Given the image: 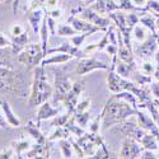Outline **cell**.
<instances>
[{"mask_svg": "<svg viewBox=\"0 0 159 159\" xmlns=\"http://www.w3.org/2000/svg\"><path fill=\"white\" fill-rule=\"evenodd\" d=\"M73 117H74V120L75 122L79 125V126H82V127H87L88 124H89V118H90V115H89V110L88 111H83V112H74L73 113Z\"/></svg>", "mask_w": 159, "mask_h": 159, "instance_id": "33", "label": "cell"}, {"mask_svg": "<svg viewBox=\"0 0 159 159\" xmlns=\"http://www.w3.org/2000/svg\"><path fill=\"white\" fill-rule=\"evenodd\" d=\"M70 24L73 25V27L79 32V33H83V32H89V31H94V32H99L102 31L99 27H97V25L89 23L88 20L83 19V18H73Z\"/></svg>", "mask_w": 159, "mask_h": 159, "instance_id": "22", "label": "cell"}, {"mask_svg": "<svg viewBox=\"0 0 159 159\" xmlns=\"http://www.w3.org/2000/svg\"><path fill=\"white\" fill-rule=\"evenodd\" d=\"M30 83L24 73L14 68L0 66V94H11L20 98L30 96Z\"/></svg>", "mask_w": 159, "mask_h": 159, "instance_id": "1", "label": "cell"}, {"mask_svg": "<svg viewBox=\"0 0 159 159\" xmlns=\"http://www.w3.org/2000/svg\"><path fill=\"white\" fill-rule=\"evenodd\" d=\"M101 125H102V115L97 116L90 124H88V126H89V127H88V129H89V132H92V134H99Z\"/></svg>", "mask_w": 159, "mask_h": 159, "instance_id": "37", "label": "cell"}, {"mask_svg": "<svg viewBox=\"0 0 159 159\" xmlns=\"http://www.w3.org/2000/svg\"><path fill=\"white\" fill-rule=\"evenodd\" d=\"M46 3H47V0H30V7H28V10L37 9V8H43V9H45Z\"/></svg>", "mask_w": 159, "mask_h": 159, "instance_id": "41", "label": "cell"}, {"mask_svg": "<svg viewBox=\"0 0 159 159\" xmlns=\"http://www.w3.org/2000/svg\"><path fill=\"white\" fill-rule=\"evenodd\" d=\"M54 76H55V82H54V93H52V104L56 106L57 103L62 102L66 93L70 90L73 87V83L70 80V78L66 74L65 68L62 69H56L54 70Z\"/></svg>", "mask_w": 159, "mask_h": 159, "instance_id": "7", "label": "cell"}, {"mask_svg": "<svg viewBox=\"0 0 159 159\" xmlns=\"http://www.w3.org/2000/svg\"><path fill=\"white\" fill-rule=\"evenodd\" d=\"M73 115H70V113H64V115H60V116H55V118H54V121L51 122V126L52 127H55V126H65V124L69 121V118L71 117Z\"/></svg>", "mask_w": 159, "mask_h": 159, "instance_id": "35", "label": "cell"}, {"mask_svg": "<svg viewBox=\"0 0 159 159\" xmlns=\"http://www.w3.org/2000/svg\"><path fill=\"white\" fill-rule=\"evenodd\" d=\"M118 5H120V10H126V11H135L140 13V14H145L148 13V10L145 9V7H138L132 3V0H117Z\"/></svg>", "mask_w": 159, "mask_h": 159, "instance_id": "28", "label": "cell"}, {"mask_svg": "<svg viewBox=\"0 0 159 159\" xmlns=\"http://www.w3.org/2000/svg\"><path fill=\"white\" fill-rule=\"evenodd\" d=\"M147 2L148 0H132V3H134L135 5H138V7H145Z\"/></svg>", "mask_w": 159, "mask_h": 159, "instance_id": "46", "label": "cell"}, {"mask_svg": "<svg viewBox=\"0 0 159 159\" xmlns=\"http://www.w3.org/2000/svg\"><path fill=\"white\" fill-rule=\"evenodd\" d=\"M139 143L141 144V147H143L144 149H147V150H153V152H155V150L159 149V144H158V140H157L155 135H153L152 132H149V131L141 138V140H140Z\"/></svg>", "mask_w": 159, "mask_h": 159, "instance_id": "25", "label": "cell"}, {"mask_svg": "<svg viewBox=\"0 0 159 159\" xmlns=\"http://www.w3.org/2000/svg\"><path fill=\"white\" fill-rule=\"evenodd\" d=\"M155 69H157V68H154L153 64L148 62V60L141 65V73H143V74H145V75H150V76H152V75H154Z\"/></svg>", "mask_w": 159, "mask_h": 159, "instance_id": "38", "label": "cell"}, {"mask_svg": "<svg viewBox=\"0 0 159 159\" xmlns=\"http://www.w3.org/2000/svg\"><path fill=\"white\" fill-rule=\"evenodd\" d=\"M10 145H11L13 149H14V152H16V158H23L22 157L23 153L28 152L31 149V147H32L31 141L28 139H24V138H20L18 140H14Z\"/></svg>", "mask_w": 159, "mask_h": 159, "instance_id": "24", "label": "cell"}, {"mask_svg": "<svg viewBox=\"0 0 159 159\" xmlns=\"http://www.w3.org/2000/svg\"><path fill=\"white\" fill-rule=\"evenodd\" d=\"M10 50H11V54L17 57V55L19 52L28 45V41H30V36H28V32L24 31L22 34L19 36H10Z\"/></svg>", "mask_w": 159, "mask_h": 159, "instance_id": "20", "label": "cell"}, {"mask_svg": "<svg viewBox=\"0 0 159 159\" xmlns=\"http://www.w3.org/2000/svg\"><path fill=\"white\" fill-rule=\"evenodd\" d=\"M55 52H65V54H69V55H71L73 57H76V59H83V57L88 56V54L84 50H80V47H76L71 43H61V46H59V47L48 48L47 55L55 54Z\"/></svg>", "mask_w": 159, "mask_h": 159, "instance_id": "14", "label": "cell"}, {"mask_svg": "<svg viewBox=\"0 0 159 159\" xmlns=\"http://www.w3.org/2000/svg\"><path fill=\"white\" fill-rule=\"evenodd\" d=\"M93 33H96L94 31H89V32H83L82 34H75V36H71L70 37V43L71 45H74V46H76V47H80L83 43H84V41L89 37V36H92Z\"/></svg>", "mask_w": 159, "mask_h": 159, "instance_id": "34", "label": "cell"}, {"mask_svg": "<svg viewBox=\"0 0 159 159\" xmlns=\"http://www.w3.org/2000/svg\"><path fill=\"white\" fill-rule=\"evenodd\" d=\"M7 2V0H0V3H5Z\"/></svg>", "mask_w": 159, "mask_h": 159, "instance_id": "50", "label": "cell"}, {"mask_svg": "<svg viewBox=\"0 0 159 159\" xmlns=\"http://www.w3.org/2000/svg\"><path fill=\"white\" fill-rule=\"evenodd\" d=\"M19 2H20V0H13V2H11V9H13V14H17L18 8H19Z\"/></svg>", "mask_w": 159, "mask_h": 159, "instance_id": "45", "label": "cell"}, {"mask_svg": "<svg viewBox=\"0 0 159 159\" xmlns=\"http://www.w3.org/2000/svg\"><path fill=\"white\" fill-rule=\"evenodd\" d=\"M25 30L22 27V25L20 24H13L11 25V27H10V34L11 36H19V34H22L23 32H24Z\"/></svg>", "mask_w": 159, "mask_h": 159, "instance_id": "42", "label": "cell"}, {"mask_svg": "<svg viewBox=\"0 0 159 159\" xmlns=\"http://www.w3.org/2000/svg\"><path fill=\"white\" fill-rule=\"evenodd\" d=\"M4 48H0V66H4V68H14L13 65V55L11 54V50L9 47V50Z\"/></svg>", "mask_w": 159, "mask_h": 159, "instance_id": "29", "label": "cell"}, {"mask_svg": "<svg viewBox=\"0 0 159 159\" xmlns=\"http://www.w3.org/2000/svg\"><path fill=\"white\" fill-rule=\"evenodd\" d=\"M132 33H134V37L138 39L139 42L145 41L150 34H153L145 25H135L134 30H132Z\"/></svg>", "mask_w": 159, "mask_h": 159, "instance_id": "31", "label": "cell"}, {"mask_svg": "<svg viewBox=\"0 0 159 159\" xmlns=\"http://www.w3.org/2000/svg\"><path fill=\"white\" fill-rule=\"evenodd\" d=\"M71 59H74V57L71 55H69V54H65V52H57V55H52L50 57H45L42 60L41 65L43 66V68H46L47 65H52V64L61 65V64H65V62L70 61Z\"/></svg>", "mask_w": 159, "mask_h": 159, "instance_id": "23", "label": "cell"}, {"mask_svg": "<svg viewBox=\"0 0 159 159\" xmlns=\"http://www.w3.org/2000/svg\"><path fill=\"white\" fill-rule=\"evenodd\" d=\"M110 19H112L115 22V24L117 25L118 32H120L124 43L126 47L132 48V43H131V33L134 27L139 23V16L135 11H129V14H124L122 11H112L111 14H108Z\"/></svg>", "mask_w": 159, "mask_h": 159, "instance_id": "5", "label": "cell"}, {"mask_svg": "<svg viewBox=\"0 0 159 159\" xmlns=\"http://www.w3.org/2000/svg\"><path fill=\"white\" fill-rule=\"evenodd\" d=\"M145 9L155 17H159V0H148L145 4Z\"/></svg>", "mask_w": 159, "mask_h": 159, "instance_id": "36", "label": "cell"}, {"mask_svg": "<svg viewBox=\"0 0 159 159\" xmlns=\"http://www.w3.org/2000/svg\"><path fill=\"white\" fill-rule=\"evenodd\" d=\"M89 106H90V99H89V98H85V99H83L80 103L78 102L76 108H75V111H74V112H83V111H88V110H89Z\"/></svg>", "mask_w": 159, "mask_h": 159, "instance_id": "40", "label": "cell"}, {"mask_svg": "<svg viewBox=\"0 0 159 159\" xmlns=\"http://www.w3.org/2000/svg\"><path fill=\"white\" fill-rule=\"evenodd\" d=\"M116 129L117 130H120L122 134H125L126 136H130V138H134L135 140L140 141L141 138L147 134V130H145L144 127H141L140 125L138 126L135 122H132V121H129V120H125L120 124H117L116 125Z\"/></svg>", "mask_w": 159, "mask_h": 159, "instance_id": "13", "label": "cell"}, {"mask_svg": "<svg viewBox=\"0 0 159 159\" xmlns=\"http://www.w3.org/2000/svg\"><path fill=\"white\" fill-rule=\"evenodd\" d=\"M45 9L43 8H37L32 10H27V19L30 22V25L34 33H39V28H41V23L45 17Z\"/></svg>", "mask_w": 159, "mask_h": 159, "instance_id": "17", "label": "cell"}, {"mask_svg": "<svg viewBox=\"0 0 159 159\" xmlns=\"http://www.w3.org/2000/svg\"><path fill=\"white\" fill-rule=\"evenodd\" d=\"M59 113H60V110L55 108L54 104H51L48 101H46L45 103H42L41 106H39V108H38V112H37V125H39V122L43 121V120H47V118L57 116Z\"/></svg>", "mask_w": 159, "mask_h": 159, "instance_id": "21", "label": "cell"}, {"mask_svg": "<svg viewBox=\"0 0 159 159\" xmlns=\"http://www.w3.org/2000/svg\"><path fill=\"white\" fill-rule=\"evenodd\" d=\"M52 93H54V87L48 84L45 68L42 65H38L33 69V80L31 84V93L28 99L30 107L41 106L52 97Z\"/></svg>", "mask_w": 159, "mask_h": 159, "instance_id": "3", "label": "cell"}, {"mask_svg": "<svg viewBox=\"0 0 159 159\" xmlns=\"http://www.w3.org/2000/svg\"><path fill=\"white\" fill-rule=\"evenodd\" d=\"M139 22L145 25L153 34H157V17L154 14H152V13H145V14H143L141 17H139Z\"/></svg>", "mask_w": 159, "mask_h": 159, "instance_id": "26", "label": "cell"}, {"mask_svg": "<svg viewBox=\"0 0 159 159\" xmlns=\"http://www.w3.org/2000/svg\"><path fill=\"white\" fill-rule=\"evenodd\" d=\"M10 158H16V152L13 149L11 145L9 148L0 152V159H10Z\"/></svg>", "mask_w": 159, "mask_h": 159, "instance_id": "39", "label": "cell"}, {"mask_svg": "<svg viewBox=\"0 0 159 159\" xmlns=\"http://www.w3.org/2000/svg\"><path fill=\"white\" fill-rule=\"evenodd\" d=\"M70 135H71L70 131L66 129L65 126H55L54 127V131L51 132V135L47 139L51 143H55V141L61 140V139H69Z\"/></svg>", "mask_w": 159, "mask_h": 159, "instance_id": "27", "label": "cell"}, {"mask_svg": "<svg viewBox=\"0 0 159 159\" xmlns=\"http://www.w3.org/2000/svg\"><path fill=\"white\" fill-rule=\"evenodd\" d=\"M24 132H27V135L31 136L38 144H45L48 141V139L42 134L41 130H39V126L37 125V122H34L33 120L27 121V124L24 126Z\"/></svg>", "mask_w": 159, "mask_h": 159, "instance_id": "19", "label": "cell"}, {"mask_svg": "<svg viewBox=\"0 0 159 159\" xmlns=\"http://www.w3.org/2000/svg\"><path fill=\"white\" fill-rule=\"evenodd\" d=\"M107 87L111 93H120V92L127 90L134 93L139 98V103H144L150 101L149 90H145L144 87H140L135 82H130L126 78L118 75L115 70H108L107 75Z\"/></svg>", "mask_w": 159, "mask_h": 159, "instance_id": "4", "label": "cell"}, {"mask_svg": "<svg viewBox=\"0 0 159 159\" xmlns=\"http://www.w3.org/2000/svg\"><path fill=\"white\" fill-rule=\"evenodd\" d=\"M157 30H159V17H157Z\"/></svg>", "mask_w": 159, "mask_h": 159, "instance_id": "49", "label": "cell"}, {"mask_svg": "<svg viewBox=\"0 0 159 159\" xmlns=\"http://www.w3.org/2000/svg\"><path fill=\"white\" fill-rule=\"evenodd\" d=\"M143 152L144 148L138 140L126 136V139L122 141V148L118 155H120V158H140Z\"/></svg>", "mask_w": 159, "mask_h": 159, "instance_id": "12", "label": "cell"}, {"mask_svg": "<svg viewBox=\"0 0 159 159\" xmlns=\"http://www.w3.org/2000/svg\"><path fill=\"white\" fill-rule=\"evenodd\" d=\"M136 113H138V110L132 107L127 101L122 98H116L112 94L101 113L102 126L103 129H110L112 126H116L117 124L127 120L130 116H135Z\"/></svg>", "mask_w": 159, "mask_h": 159, "instance_id": "2", "label": "cell"}, {"mask_svg": "<svg viewBox=\"0 0 159 159\" xmlns=\"http://www.w3.org/2000/svg\"><path fill=\"white\" fill-rule=\"evenodd\" d=\"M43 59H45V54H43L41 42L27 45L17 55V61L24 65L27 70H33L38 65H41Z\"/></svg>", "mask_w": 159, "mask_h": 159, "instance_id": "6", "label": "cell"}, {"mask_svg": "<svg viewBox=\"0 0 159 159\" xmlns=\"http://www.w3.org/2000/svg\"><path fill=\"white\" fill-rule=\"evenodd\" d=\"M96 0H83V4H85L87 7H89L90 4H94Z\"/></svg>", "mask_w": 159, "mask_h": 159, "instance_id": "47", "label": "cell"}, {"mask_svg": "<svg viewBox=\"0 0 159 159\" xmlns=\"http://www.w3.org/2000/svg\"><path fill=\"white\" fill-rule=\"evenodd\" d=\"M83 89H84V80H76L73 83V87L70 88V90L66 93V96L62 101V104L65 106V110L68 113H70V115L74 113Z\"/></svg>", "mask_w": 159, "mask_h": 159, "instance_id": "10", "label": "cell"}, {"mask_svg": "<svg viewBox=\"0 0 159 159\" xmlns=\"http://www.w3.org/2000/svg\"><path fill=\"white\" fill-rule=\"evenodd\" d=\"M80 16L83 19L88 20L89 23L97 25V27H99L102 31H107V28L110 27V17H104L102 14H99V13H97L92 7H87L82 13Z\"/></svg>", "mask_w": 159, "mask_h": 159, "instance_id": "11", "label": "cell"}, {"mask_svg": "<svg viewBox=\"0 0 159 159\" xmlns=\"http://www.w3.org/2000/svg\"><path fill=\"white\" fill-rule=\"evenodd\" d=\"M158 50V39L157 34H150L145 41L139 42V45L132 46V52L134 55L144 61L149 60L150 56H153Z\"/></svg>", "mask_w": 159, "mask_h": 159, "instance_id": "8", "label": "cell"}, {"mask_svg": "<svg viewBox=\"0 0 159 159\" xmlns=\"http://www.w3.org/2000/svg\"><path fill=\"white\" fill-rule=\"evenodd\" d=\"M155 61H157V64H158V66H159V48L157 50V52H155Z\"/></svg>", "mask_w": 159, "mask_h": 159, "instance_id": "48", "label": "cell"}, {"mask_svg": "<svg viewBox=\"0 0 159 159\" xmlns=\"http://www.w3.org/2000/svg\"><path fill=\"white\" fill-rule=\"evenodd\" d=\"M56 33H57V36H61V37H71V36L78 34L79 32L73 27L71 24H68V23H60V24H57Z\"/></svg>", "mask_w": 159, "mask_h": 159, "instance_id": "30", "label": "cell"}, {"mask_svg": "<svg viewBox=\"0 0 159 159\" xmlns=\"http://www.w3.org/2000/svg\"><path fill=\"white\" fill-rule=\"evenodd\" d=\"M92 8L102 16H108L112 11L120 10V5L116 0H96Z\"/></svg>", "mask_w": 159, "mask_h": 159, "instance_id": "16", "label": "cell"}, {"mask_svg": "<svg viewBox=\"0 0 159 159\" xmlns=\"http://www.w3.org/2000/svg\"><path fill=\"white\" fill-rule=\"evenodd\" d=\"M110 69H111V65L99 61L94 56H92V57L87 56V57H83V59H79L75 73L78 75H80V76H84L85 74L93 71V70H107L108 71Z\"/></svg>", "mask_w": 159, "mask_h": 159, "instance_id": "9", "label": "cell"}, {"mask_svg": "<svg viewBox=\"0 0 159 159\" xmlns=\"http://www.w3.org/2000/svg\"><path fill=\"white\" fill-rule=\"evenodd\" d=\"M0 110H2V112H3L4 117L7 118V121H8L10 127H19L20 126V120L17 117V115L13 112L8 101L3 97H0Z\"/></svg>", "mask_w": 159, "mask_h": 159, "instance_id": "18", "label": "cell"}, {"mask_svg": "<svg viewBox=\"0 0 159 159\" xmlns=\"http://www.w3.org/2000/svg\"><path fill=\"white\" fill-rule=\"evenodd\" d=\"M51 145V141H47L45 144L36 143L34 145H32L28 152H25V158H50Z\"/></svg>", "mask_w": 159, "mask_h": 159, "instance_id": "15", "label": "cell"}, {"mask_svg": "<svg viewBox=\"0 0 159 159\" xmlns=\"http://www.w3.org/2000/svg\"><path fill=\"white\" fill-rule=\"evenodd\" d=\"M0 127L4 129V130H7L8 127H10L9 124H8V121H7V118L3 115V112H0Z\"/></svg>", "mask_w": 159, "mask_h": 159, "instance_id": "44", "label": "cell"}, {"mask_svg": "<svg viewBox=\"0 0 159 159\" xmlns=\"http://www.w3.org/2000/svg\"><path fill=\"white\" fill-rule=\"evenodd\" d=\"M60 141V148H61V153L64 158H73L74 157V148L70 143L69 139H61Z\"/></svg>", "mask_w": 159, "mask_h": 159, "instance_id": "32", "label": "cell"}, {"mask_svg": "<svg viewBox=\"0 0 159 159\" xmlns=\"http://www.w3.org/2000/svg\"><path fill=\"white\" fill-rule=\"evenodd\" d=\"M10 38H8L7 36H4L2 32H0V48H4V47H10Z\"/></svg>", "mask_w": 159, "mask_h": 159, "instance_id": "43", "label": "cell"}]
</instances>
